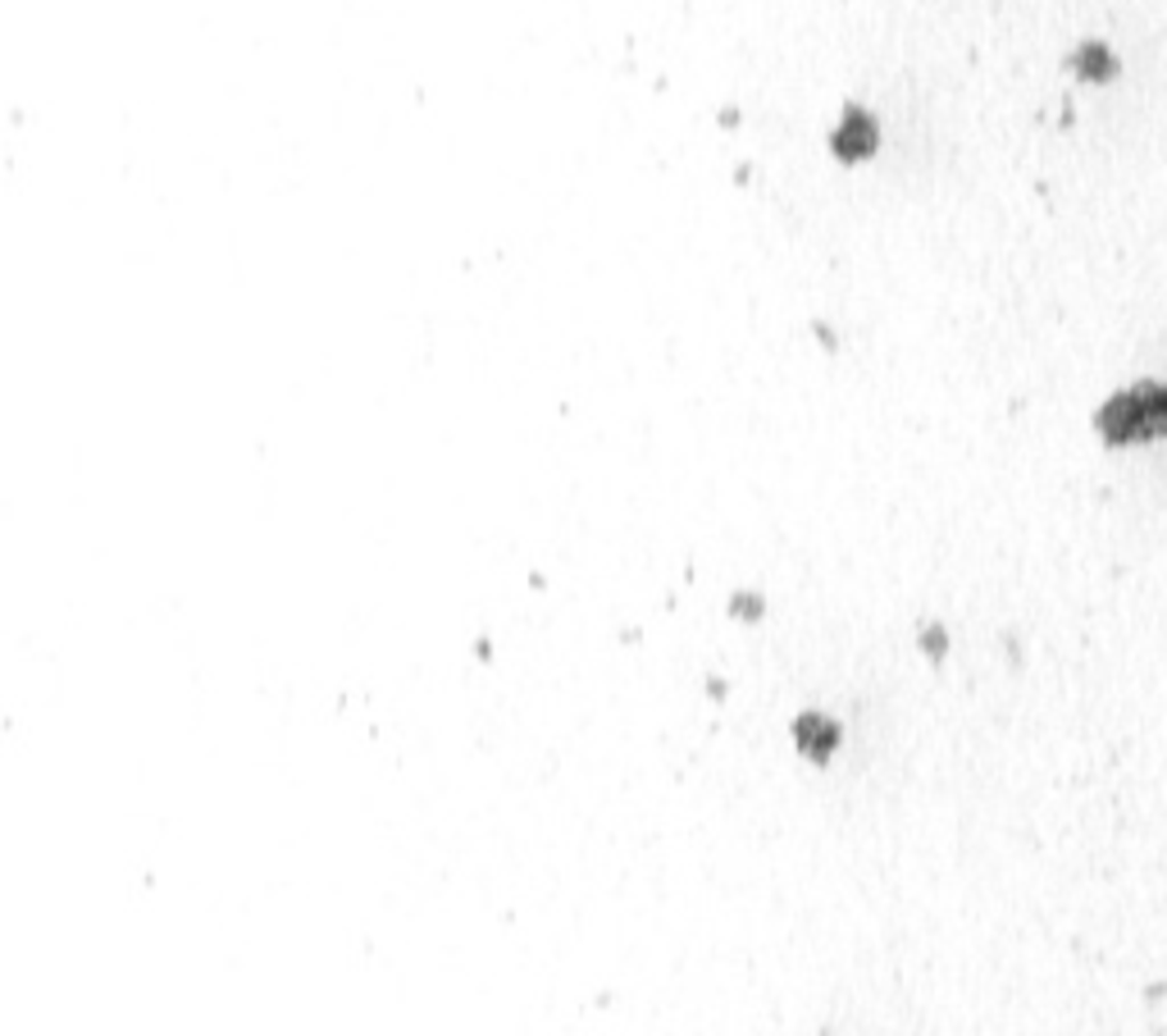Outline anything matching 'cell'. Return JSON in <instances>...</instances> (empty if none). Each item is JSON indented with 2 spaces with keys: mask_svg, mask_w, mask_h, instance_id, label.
Segmentation results:
<instances>
[{
  "mask_svg": "<svg viewBox=\"0 0 1167 1036\" xmlns=\"http://www.w3.org/2000/svg\"><path fill=\"white\" fill-rule=\"evenodd\" d=\"M1100 424H1104V434L1112 438V444L1167 434V388L1145 384V388H1131V393H1118L1104 406Z\"/></svg>",
  "mask_w": 1167,
  "mask_h": 1036,
  "instance_id": "1",
  "label": "cell"
}]
</instances>
